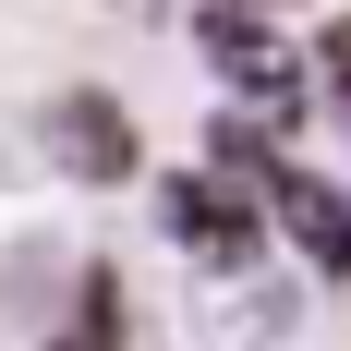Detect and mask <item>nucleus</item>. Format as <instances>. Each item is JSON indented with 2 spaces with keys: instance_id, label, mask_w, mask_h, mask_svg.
Instances as JSON below:
<instances>
[{
  "instance_id": "1",
  "label": "nucleus",
  "mask_w": 351,
  "mask_h": 351,
  "mask_svg": "<svg viewBox=\"0 0 351 351\" xmlns=\"http://www.w3.org/2000/svg\"><path fill=\"white\" fill-rule=\"evenodd\" d=\"M158 230L182 243V267L206 279V267H254L267 254V230H254V194L230 170H170L158 182Z\"/></svg>"
},
{
  "instance_id": "2",
  "label": "nucleus",
  "mask_w": 351,
  "mask_h": 351,
  "mask_svg": "<svg viewBox=\"0 0 351 351\" xmlns=\"http://www.w3.org/2000/svg\"><path fill=\"white\" fill-rule=\"evenodd\" d=\"M291 315H303V291H291L267 254H254V267H206V279H194V339H206V351H279Z\"/></svg>"
},
{
  "instance_id": "3",
  "label": "nucleus",
  "mask_w": 351,
  "mask_h": 351,
  "mask_svg": "<svg viewBox=\"0 0 351 351\" xmlns=\"http://www.w3.org/2000/svg\"><path fill=\"white\" fill-rule=\"evenodd\" d=\"M49 170H73V182H134L145 145H134V121H121L97 85H73V97H49Z\"/></svg>"
},
{
  "instance_id": "4",
  "label": "nucleus",
  "mask_w": 351,
  "mask_h": 351,
  "mask_svg": "<svg viewBox=\"0 0 351 351\" xmlns=\"http://www.w3.org/2000/svg\"><path fill=\"white\" fill-rule=\"evenodd\" d=\"M206 61L230 73V85H243L254 109H291V49H279L267 25H254V12H230V0H218V12H206Z\"/></svg>"
},
{
  "instance_id": "5",
  "label": "nucleus",
  "mask_w": 351,
  "mask_h": 351,
  "mask_svg": "<svg viewBox=\"0 0 351 351\" xmlns=\"http://www.w3.org/2000/svg\"><path fill=\"white\" fill-rule=\"evenodd\" d=\"M267 194H279V218H291V243L315 254V267H351V194H327L315 170H279Z\"/></svg>"
},
{
  "instance_id": "6",
  "label": "nucleus",
  "mask_w": 351,
  "mask_h": 351,
  "mask_svg": "<svg viewBox=\"0 0 351 351\" xmlns=\"http://www.w3.org/2000/svg\"><path fill=\"white\" fill-rule=\"evenodd\" d=\"M49 351H121V279H109V267L73 279V315L49 327Z\"/></svg>"
},
{
  "instance_id": "7",
  "label": "nucleus",
  "mask_w": 351,
  "mask_h": 351,
  "mask_svg": "<svg viewBox=\"0 0 351 351\" xmlns=\"http://www.w3.org/2000/svg\"><path fill=\"white\" fill-rule=\"evenodd\" d=\"M315 73H327V85H339V109H351V12H339V25L315 36Z\"/></svg>"
},
{
  "instance_id": "8",
  "label": "nucleus",
  "mask_w": 351,
  "mask_h": 351,
  "mask_svg": "<svg viewBox=\"0 0 351 351\" xmlns=\"http://www.w3.org/2000/svg\"><path fill=\"white\" fill-rule=\"evenodd\" d=\"M109 12H158V0H109Z\"/></svg>"
},
{
  "instance_id": "9",
  "label": "nucleus",
  "mask_w": 351,
  "mask_h": 351,
  "mask_svg": "<svg viewBox=\"0 0 351 351\" xmlns=\"http://www.w3.org/2000/svg\"><path fill=\"white\" fill-rule=\"evenodd\" d=\"M230 12H267V0H230Z\"/></svg>"
}]
</instances>
